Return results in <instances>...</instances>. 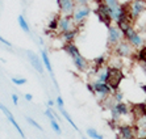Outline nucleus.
Returning <instances> with one entry per match:
<instances>
[{
    "label": "nucleus",
    "instance_id": "obj_32",
    "mask_svg": "<svg viewBox=\"0 0 146 139\" xmlns=\"http://www.w3.org/2000/svg\"><path fill=\"white\" fill-rule=\"evenodd\" d=\"M138 66H139V68L142 70V72L146 75V63L145 62H138Z\"/></svg>",
    "mask_w": 146,
    "mask_h": 139
},
{
    "label": "nucleus",
    "instance_id": "obj_2",
    "mask_svg": "<svg viewBox=\"0 0 146 139\" xmlns=\"http://www.w3.org/2000/svg\"><path fill=\"white\" fill-rule=\"evenodd\" d=\"M112 53H113V55H116V57L121 58V59H125V58L136 57L137 50L124 38V40H121V41L112 49Z\"/></svg>",
    "mask_w": 146,
    "mask_h": 139
},
{
    "label": "nucleus",
    "instance_id": "obj_18",
    "mask_svg": "<svg viewBox=\"0 0 146 139\" xmlns=\"http://www.w3.org/2000/svg\"><path fill=\"white\" fill-rule=\"evenodd\" d=\"M41 59H42V63H44V66L46 67V70H48V71L50 72V76L53 78V80H54L55 87L58 88V83H57V80H55L54 71H53V67H51L50 59H49V55H48V53H46V50H42V51H41Z\"/></svg>",
    "mask_w": 146,
    "mask_h": 139
},
{
    "label": "nucleus",
    "instance_id": "obj_26",
    "mask_svg": "<svg viewBox=\"0 0 146 139\" xmlns=\"http://www.w3.org/2000/svg\"><path fill=\"white\" fill-rule=\"evenodd\" d=\"M112 96H113V98H115V101L116 102H121V101H124V93H122L120 89H117V91H115L112 93Z\"/></svg>",
    "mask_w": 146,
    "mask_h": 139
},
{
    "label": "nucleus",
    "instance_id": "obj_10",
    "mask_svg": "<svg viewBox=\"0 0 146 139\" xmlns=\"http://www.w3.org/2000/svg\"><path fill=\"white\" fill-rule=\"evenodd\" d=\"M103 1L109 7L111 13H112V18H113L115 22L119 20L122 14L125 13V7L120 3L119 0H103Z\"/></svg>",
    "mask_w": 146,
    "mask_h": 139
},
{
    "label": "nucleus",
    "instance_id": "obj_11",
    "mask_svg": "<svg viewBox=\"0 0 146 139\" xmlns=\"http://www.w3.org/2000/svg\"><path fill=\"white\" fill-rule=\"evenodd\" d=\"M75 28H78L75 25L74 20H72V16H63L61 14L59 18H58V32L61 33H66V32H70Z\"/></svg>",
    "mask_w": 146,
    "mask_h": 139
},
{
    "label": "nucleus",
    "instance_id": "obj_5",
    "mask_svg": "<svg viewBox=\"0 0 146 139\" xmlns=\"http://www.w3.org/2000/svg\"><path fill=\"white\" fill-rule=\"evenodd\" d=\"M95 13H96V16L99 17V21H100V22H103V24L106 25L107 28H109L111 25H112V22H113L112 13H111L109 7L107 5L106 3H104V1H103L102 4H99L98 7H96Z\"/></svg>",
    "mask_w": 146,
    "mask_h": 139
},
{
    "label": "nucleus",
    "instance_id": "obj_3",
    "mask_svg": "<svg viewBox=\"0 0 146 139\" xmlns=\"http://www.w3.org/2000/svg\"><path fill=\"white\" fill-rule=\"evenodd\" d=\"M124 38L132 45L136 50H139L141 47L145 46V38L141 36L138 30L134 29V26H130L126 32H124Z\"/></svg>",
    "mask_w": 146,
    "mask_h": 139
},
{
    "label": "nucleus",
    "instance_id": "obj_14",
    "mask_svg": "<svg viewBox=\"0 0 146 139\" xmlns=\"http://www.w3.org/2000/svg\"><path fill=\"white\" fill-rule=\"evenodd\" d=\"M72 63H74L75 68L80 72L90 71V70H91V66H92V65H90V62L87 61L82 54H79V55H76V57L72 58Z\"/></svg>",
    "mask_w": 146,
    "mask_h": 139
},
{
    "label": "nucleus",
    "instance_id": "obj_36",
    "mask_svg": "<svg viewBox=\"0 0 146 139\" xmlns=\"http://www.w3.org/2000/svg\"><path fill=\"white\" fill-rule=\"evenodd\" d=\"M145 46H146V32H145Z\"/></svg>",
    "mask_w": 146,
    "mask_h": 139
},
{
    "label": "nucleus",
    "instance_id": "obj_37",
    "mask_svg": "<svg viewBox=\"0 0 146 139\" xmlns=\"http://www.w3.org/2000/svg\"><path fill=\"white\" fill-rule=\"evenodd\" d=\"M143 106H145V112H146V102H145V104H143Z\"/></svg>",
    "mask_w": 146,
    "mask_h": 139
},
{
    "label": "nucleus",
    "instance_id": "obj_21",
    "mask_svg": "<svg viewBox=\"0 0 146 139\" xmlns=\"http://www.w3.org/2000/svg\"><path fill=\"white\" fill-rule=\"evenodd\" d=\"M17 21H19V25H20V28L23 29V32H24V33H28V34L31 33V26H29L28 21L25 20V17L23 16V14H19Z\"/></svg>",
    "mask_w": 146,
    "mask_h": 139
},
{
    "label": "nucleus",
    "instance_id": "obj_33",
    "mask_svg": "<svg viewBox=\"0 0 146 139\" xmlns=\"http://www.w3.org/2000/svg\"><path fill=\"white\" fill-rule=\"evenodd\" d=\"M0 42H1V43H4L5 46H8V47H11V46H12V43H11L9 41H7V40H4L1 36H0Z\"/></svg>",
    "mask_w": 146,
    "mask_h": 139
},
{
    "label": "nucleus",
    "instance_id": "obj_34",
    "mask_svg": "<svg viewBox=\"0 0 146 139\" xmlns=\"http://www.w3.org/2000/svg\"><path fill=\"white\" fill-rule=\"evenodd\" d=\"M25 100H27V101H32V100H33V96H32L31 93H27V95H25Z\"/></svg>",
    "mask_w": 146,
    "mask_h": 139
},
{
    "label": "nucleus",
    "instance_id": "obj_12",
    "mask_svg": "<svg viewBox=\"0 0 146 139\" xmlns=\"http://www.w3.org/2000/svg\"><path fill=\"white\" fill-rule=\"evenodd\" d=\"M57 4L59 8V13L63 16H72L76 8L75 0H57Z\"/></svg>",
    "mask_w": 146,
    "mask_h": 139
},
{
    "label": "nucleus",
    "instance_id": "obj_1",
    "mask_svg": "<svg viewBox=\"0 0 146 139\" xmlns=\"http://www.w3.org/2000/svg\"><path fill=\"white\" fill-rule=\"evenodd\" d=\"M87 89H88L100 102H102L103 100H106L107 97H109V96H112V93H113V91L111 89V87H109L107 83L98 82V80L90 82L88 84H87Z\"/></svg>",
    "mask_w": 146,
    "mask_h": 139
},
{
    "label": "nucleus",
    "instance_id": "obj_23",
    "mask_svg": "<svg viewBox=\"0 0 146 139\" xmlns=\"http://www.w3.org/2000/svg\"><path fill=\"white\" fill-rule=\"evenodd\" d=\"M59 112H61V114L63 115V117H65V119H66V121H67V122L70 123V125H71L72 127H74V129L76 130V131H78V130H79V129H78V126H76V123H75L74 121H72V118H71V117H70V114H68V113L65 110V108H59Z\"/></svg>",
    "mask_w": 146,
    "mask_h": 139
},
{
    "label": "nucleus",
    "instance_id": "obj_9",
    "mask_svg": "<svg viewBox=\"0 0 146 139\" xmlns=\"http://www.w3.org/2000/svg\"><path fill=\"white\" fill-rule=\"evenodd\" d=\"M119 136L117 139H138V135H137V127L136 125L133 123V125H119Z\"/></svg>",
    "mask_w": 146,
    "mask_h": 139
},
{
    "label": "nucleus",
    "instance_id": "obj_24",
    "mask_svg": "<svg viewBox=\"0 0 146 139\" xmlns=\"http://www.w3.org/2000/svg\"><path fill=\"white\" fill-rule=\"evenodd\" d=\"M137 59V62H145L146 63V46L141 47L139 50H137V54L134 57Z\"/></svg>",
    "mask_w": 146,
    "mask_h": 139
},
{
    "label": "nucleus",
    "instance_id": "obj_30",
    "mask_svg": "<svg viewBox=\"0 0 146 139\" xmlns=\"http://www.w3.org/2000/svg\"><path fill=\"white\" fill-rule=\"evenodd\" d=\"M90 1L91 0H75L76 5H90Z\"/></svg>",
    "mask_w": 146,
    "mask_h": 139
},
{
    "label": "nucleus",
    "instance_id": "obj_28",
    "mask_svg": "<svg viewBox=\"0 0 146 139\" xmlns=\"http://www.w3.org/2000/svg\"><path fill=\"white\" fill-rule=\"evenodd\" d=\"M27 121H28V122H29V123H31L32 126H34L36 129H38V130H40V131H42V127H41V125H40V123H38V122H36V121H34L33 118H31V117H27Z\"/></svg>",
    "mask_w": 146,
    "mask_h": 139
},
{
    "label": "nucleus",
    "instance_id": "obj_15",
    "mask_svg": "<svg viewBox=\"0 0 146 139\" xmlns=\"http://www.w3.org/2000/svg\"><path fill=\"white\" fill-rule=\"evenodd\" d=\"M0 110H1V112H3L4 114H5V117H7V118H8V121H9V122L12 123V125H13V127H15V129H16L17 131H19V134H20V136H21V138H23V139H25V134H24V131L21 130L20 125L17 123V121H16V119H15L13 114H12V113H11L9 110H8V108H7V106H4L3 104H0Z\"/></svg>",
    "mask_w": 146,
    "mask_h": 139
},
{
    "label": "nucleus",
    "instance_id": "obj_31",
    "mask_svg": "<svg viewBox=\"0 0 146 139\" xmlns=\"http://www.w3.org/2000/svg\"><path fill=\"white\" fill-rule=\"evenodd\" d=\"M11 97H12V102H13V105H16V106L19 105V96L13 93V95L11 96Z\"/></svg>",
    "mask_w": 146,
    "mask_h": 139
},
{
    "label": "nucleus",
    "instance_id": "obj_13",
    "mask_svg": "<svg viewBox=\"0 0 146 139\" xmlns=\"http://www.w3.org/2000/svg\"><path fill=\"white\" fill-rule=\"evenodd\" d=\"M27 57H28V59H29V63L32 65V67H33L40 75H44L45 71H44V63H42V59H40V57H38L36 53H33V51H28Z\"/></svg>",
    "mask_w": 146,
    "mask_h": 139
},
{
    "label": "nucleus",
    "instance_id": "obj_25",
    "mask_svg": "<svg viewBox=\"0 0 146 139\" xmlns=\"http://www.w3.org/2000/svg\"><path fill=\"white\" fill-rule=\"evenodd\" d=\"M58 18H59V16H55L54 18L48 24V28L50 29V30H53V32L58 30Z\"/></svg>",
    "mask_w": 146,
    "mask_h": 139
},
{
    "label": "nucleus",
    "instance_id": "obj_19",
    "mask_svg": "<svg viewBox=\"0 0 146 139\" xmlns=\"http://www.w3.org/2000/svg\"><path fill=\"white\" fill-rule=\"evenodd\" d=\"M116 108V110L119 112V114L121 115V117H126V115L130 114V106L126 104V102L121 101V102H116L115 105H113Z\"/></svg>",
    "mask_w": 146,
    "mask_h": 139
},
{
    "label": "nucleus",
    "instance_id": "obj_6",
    "mask_svg": "<svg viewBox=\"0 0 146 139\" xmlns=\"http://www.w3.org/2000/svg\"><path fill=\"white\" fill-rule=\"evenodd\" d=\"M92 12V8L90 5H76L74 13H72V20H74L76 26H80L87 18L90 17Z\"/></svg>",
    "mask_w": 146,
    "mask_h": 139
},
{
    "label": "nucleus",
    "instance_id": "obj_16",
    "mask_svg": "<svg viewBox=\"0 0 146 139\" xmlns=\"http://www.w3.org/2000/svg\"><path fill=\"white\" fill-rule=\"evenodd\" d=\"M45 114H46V117H48L49 119H50V125H51V129L55 131V134H58V135H61L62 134V130H61V126H59V123H58V119L55 118L54 115V112H53V109L49 108L45 110Z\"/></svg>",
    "mask_w": 146,
    "mask_h": 139
},
{
    "label": "nucleus",
    "instance_id": "obj_22",
    "mask_svg": "<svg viewBox=\"0 0 146 139\" xmlns=\"http://www.w3.org/2000/svg\"><path fill=\"white\" fill-rule=\"evenodd\" d=\"M86 132H87L88 138H91V139H104V136H103L96 129H94V127H88Z\"/></svg>",
    "mask_w": 146,
    "mask_h": 139
},
{
    "label": "nucleus",
    "instance_id": "obj_4",
    "mask_svg": "<svg viewBox=\"0 0 146 139\" xmlns=\"http://www.w3.org/2000/svg\"><path fill=\"white\" fill-rule=\"evenodd\" d=\"M124 72H122L121 68H117V67H111L109 66V74H108V79H107V84L111 87L113 92L120 89V84L121 82L124 80Z\"/></svg>",
    "mask_w": 146,
    "mask_h": 139
},
{
    "label": "nucleus",
    "instance_id": "obj_20",
    "mask_svg": "<svg viewBox=\"0 0 146 139\" xmlns=\"http://www.w3.org/2000/svg\"><path fill=\"white\" fill-rule=\"evenodd\" d=\"M78 32H79V26L72 29L70 32H66V33H61L59 34V37L62 38V41L63 42H74L75 37L78 36Z\"/></svg>",
    "mask_w": 146,
    "mask_h": 139
},
{
    "label": "nucleus",
    "instance_id": "obj_29",
    "mask_svg": "<svg viewBox=\"0 0 146 139\" xmlns=\"http://www.w3.org/2000/svg\"><path fill=\"white\" fill-rule=\"evenodd\" d=\"M55 102H57L58 109H59V108H65V101H63V98H62V96H58L57 100H55Z\"/></svg>",
    "mask_w": 146,
    "mask_h": 139
},
{
    "label": "nucleus",
    "instance_id": "obj_27",
    "mask_svg": "<svg viewBox=\"0 0 146 139\" xmlns=\"http://www.w3.org/2000/svg\"><path fill=\"white\" fill-rule=\"evenodd\" d=\"M27 79L25 78H12V83H13L15 85H24L27 84Z\"/></svg>",
    "mask_w": 146,
    "mask_h": 139
},
{
    "label": "nucleus",
    "instance_id": "obj_7",
    "mask_svg": "<svg viewBox=\"0 0 146 139\" xmlns=\"http://www.w3.org/2000/svg\"><path fill=\"white\" fill-rule=\"evenodd\" d=\"M146 11V0H132L128 8V12L132 16L134 21H137L139 17L145 13Z\"/></svg>",
    "mask_w": 146,
    "mask_h": 139
},
{
    "label": "nucleus",
    "instance_id": "obj_35",
    "mask_svg": "<svg viewBox=\"0 0 146 139\" xmlns=\"http://www.w3.org/2000/svg\"><path fill=\"white\" fill-rule=\"evenodd\" d=\"M55 104H57V102H54V101H53V100H50V98H49V101H48V105L50 106V108H51V106H54Z\"/></svg>",
    "mask_w": 146,
    "mask_h": 139
},
{
    "label": "nucleus",
    "instance_id": "obj_17",
    "mask_svg": "<svg viewBox=\"0 0 146 139\" xmlns=\"http://www.w3.org/2000/svg\"><path fill=\"white\" fill-rule=\"evenodd\" d=\"M62 50L65 51L68 57H71V59L80 54V50H79V47L75 45V42H65V45L62 46Z\"/></svg>",
    "mask_w": 146,
    "mask_h": 139
},
{
    "label": "nucleus",
    "instance_id": "obj_8",
    "mask_svg": "<svg viewBox=\"0 0 146 139\" xmlns=\"http://www.w3.org/2000/svg\"><path fill=\"white\" fill-rule=\"evenodd\" d=\"M121 40H124V33L121 32L117 25H111L108 28V37H107V45L108 47H115Z\"/></svg>",
    "mask_w": 146,
    "mask_h": 139
}]
</instances>
